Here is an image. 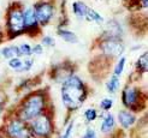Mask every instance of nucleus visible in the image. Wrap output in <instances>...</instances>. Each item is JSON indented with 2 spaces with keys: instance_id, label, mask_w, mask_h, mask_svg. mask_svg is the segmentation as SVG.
<instances>
[{
  "instance_id": "obj_1",
  "label": "nucleus",
  "mask_w": 148,
  "mask_h": 138,
  "mask_svg": "<svg viewBox=\"0 0 148 138\" xmlns=\"http://www.w3.org/2000/svg\"><path fill=\"white\" fill-rule=\"evenodd\" d=\"M88 94L89 90L87 84L75 73L70 75L62 82V101L69 113L78 109L84 103Z\"/></svg>"
},
{
  "instance_id": "obj_2",
  "label": "nucleus",
  "mask_w": 148,
  "mask_h": 138,
  "mask_svg": "<svg viewBox=\"0 0 148 138\" xmlns=\"http://www.w3.org/2000/svg\"><path fill=\"white\" fill-rule=\"evenodd\" d=\"M47 103H48V92L45 89L29 92L21 101L19 106L16 109V113H14V117L28 122L32 119L39 117L40 114L45 113L47 111Z\"/></svg>"
},
{
  "instance_id": "obj_3",
  "label": "nucleus",
  "mask_w": 148,
  "mask_h": 138,
  "mask_svg": "<svg viewBox=\"0 0 148 138\" xmlns=\"http://www.w3.org/2000/svg\"><path fill=\"white\" fill-rule=\"evenodd\" d=\"M122 102L130 112L138 113L146 108L147 95L138 86L128 85L122 92Z\"/></svg>"
},
{
  "instance_id": "obj_4",
  "label": "nucleus",
  "mask_w": 148,
  "mask_h": 138,
  "mask_svg": "<svg viewBox=\"0 0 148 138\" xmlns=\"http://www.w3.org/2000/svg\"><path fill=\"white\" fill-rule=\"evenodd\" d=\"M29 128L34 136V138H49L53 133V121H52V115L47 113L40 114L39 117L28 121Z\"/></svg>"
},
{
  "instance_id": "obj_5",
  "label": "nucleus",
  "mask_w": 148,
  "mask_h": 138,
  "mask_svg": "<svg viewBox=\"0 0 148 138\" xmlns=\"http://www.w3.org/2000/svg\"><path fill=\"white\" fill-rule=\"evenodd\" d=\"M6 25H7V34L9 37L13 39L17 37L21 34L24 33V17H23V10L19 6H11L7 12L6 17Z\"/></svg>"
},
{
  "instance_id": "obj_6",
  "label": "nucleus",
  "mask_w": 148,
  "mask_h": 138,
  "mask_svg": "<svg viewBox=\"0 0 148 138\" xmlns=\"http://www.w3.org/2000/svg\"><path fill=\"white\" fill-rule=\"evenodd\" d=\"M99 48L103 58H107L110 61H113L117 58H121L124 52V43L121 37H110V36H101Z\"/></svg>"
},
{
  "instance_id": "obj_7",
  "label": "nucleus",
  "mask_w": 148,
  "mask_h": 138,
  "mask_svg": "<svg viewBox=\"0 0 148 138\" xmlns=\"http://www.w3.org/2000/svg\"><path fill=\"white\" fill-rule=\"evenodd\" d=\"M4 133L6 138H34L28 122L17 117L5 121Z\"/></svg>"
},
{
  "instance_id": "obj_8",
  "label": "nucleus",
  "mask_w": 148,
  "mask_h": 138,
  "mask_svg": "<svg viewBox=\"0 0 148 138\" xmlns=\"http://www.w3.org/2000/svg\"><path fill=\"white\" fill-rule=\"evenodd\" d=\"M34 12H35V17L38 20L39 25L41 27H46L49 20L52 19L54 14V7L51 3L47 1H42V3H38L34 7Z\"/></svg>"
},
{
  "instance_id": "obj_9",
  "label": "nucleus",
  "mask_w": 148,
  "mask_h": 138,
  "mask_svg": "<svg viewBox=\"0 0 148 138\" xmlns=\"http://www.w3.org/2000/svg\"><path fill=\"white\" fill-rule=\"evenodd\" d=\"M23 17H24V33L29 34L30 36H35L36 33H39V23L36 20L35 12L33 7H28L23 11Z\"/></svg>"
},
{
  "instance_id": "obj_10",
  "label": "nucleus",
  "mask_w": 148,
  "mask_h": 138,
  "mask_svg": "<svg viewBox=\"0 0 148 138\" xmlns=\"http://www.w3.org/2000/svg\"><path fill=\"white\" fill-rule=\"evenodd\" d=\"M117 118L123 128H129L136 122V115L130 111H121Z\"/></svg>"
},
{
  "instance_id": "obj_11",
  "label": "nucleus",
  "mask_w": 148,
  "mask_h": 138,
  "mask_svg": "<svg viewBox=\"0 0 148 138\" xmlns=\"http://www.w3.org/2000/svg\"><path fill=\"white\" fill-rule=\"evenodd\" d=\"M70 75H72V72L70 70H68L66 67V64L62 63L60 65H57L54 67V73L52 75V78L57 82H63L65 78H68Z\"/></svg>"
},
{
  "instance_id": "obj_12",
  "label": "nucleus",
  "mask_w": 148,
  "mask_h": 138,
  "mask_svg": "<svg viewBox=\"0 0 148 138\" xmlns=\"http://www.w3.org/2000/svg\"><path fill=\"white\" fill-rule=\"evenodd\" d=\"M89 6L86 5L83 1H75L72 4V11L78 18H84Z\"/></svg>"
},
{
  "instance_id": "obj_13",
  "label": "nucleus",
  "mask_w": 148,
  "mask_h": 138,
  "mask_svg": "<svg viewBox=\"0 0 148 138\" xmlns=\"http://www.w3.org/2000/svg\"><path fill=\"white\" fill-rule=\"evenodd\" d=\"M58 35H59V37L63 39L65 42H69V43H77L78 42L77 35L70 30H66V29H59Z\"/></svg>"
},
{
  "instance_id": "obj_14",
  "label": "nucleus",
  "mask_w": 148,
  "mask_h": 138,
  "mask_svg": "<svg viewBox=\"0 0 148 138\" xmlns=\"http://www.w3.org/2000/svg\"><path fill=\"white\" fill-rule=\"evenodd\" d=\"M114 127V118L112 114H106L105 118L102 120V124H101V132L103 133H107L110 131H112V128Z\"/></svg>"
},
{
  "instance_id": "obj_15",
  "label": "nucleus",
  "mask_w": 148,
  "mask_h": 138,
  "mask_svg": "<svg viewBox=\"0 0 148 138\" xmlns=\"http://www.w3.org/2000/svg\"><path fill=\"white\" fill-rule=\"evenodd\" d=\"M121 85V81H119V77L116 76V75H112L110 78V81L106 83V89L110 94H114L118 88H119Z\"/></svg>"
},
{
  "instance_id": "obj_16",
  "label": "nucleus",
  "mask_w": 148,
  "mask_h": 138,
  "mask_svg": "<svg viewBox=\"0 0 148 138\" xmlns=\"http://www.w3.org/2000/svg\"><path fill=\"white\" fill-rule=\"evenodd\" d=\"M1 54L5 59H11L14 56H21L19 55V49L18 46H7L1 49Z\"/></svg>"
},
{
  "instance_id": "obj_17",
  "label": "nucleus",
  "mask_w": 148,
  "mask_h": 138,
  "mask_svg": "<svg viewBox=\"0 0 148 138\" xmlns=\"http://www.w3.org/2000/svg\"><path fill=\"white\" fill-rule=\"evenodd\" d=\"M84 19H87L88 22H95V23H98V24H101V23H103V18H102V16H100V14L95 11V10H93V9H88V11H87V13H86V17H84Z\"/></svg>"
},
{
  "instance_id": "obj_18",
  "label": "nucleus",
  "mask_w": 148,
  "mask_h": 138,
  "mask_svg": "<svg viewBox=\"0 0 148 138\" xmlns=\"http://www.w3.org/2000/svg\"><path fill=\"white\" fill-rule=\"evenodd\" d=\"M147 52H145L141 56L137 59L136 64H135V69L136 71L138 72V73H145V72H147Z\"/></svg>"
},
{
  "instance_id": "obj_19",
  "label": "nucleus",
  "mask_w": 148,
  "mask_h": 138,
  "mask_svg": "<svg viewBox=\"0 0 148 138\" xmlns=\"http://www.w3.org/2000/svg\"><path fill=\"white\" fill-rule=\"evenodd\" d=\"M9 66L14 70V71H17V72H21L22 67H23V61H22L19 59V56H14V58H11L10 61H9Z\"/></svg>"
},
{
  "instance_id": "obj_20",
  "label": "nucleus",
  "mask_w": 148,
  "mask_h": 138,
  "mask_svg": "<svg viewBox=\"0 0 148 138\" xmlns=\"http://www.w3.org/2000/svg\"><path fill=\"white\" fill-rule=\"evenodd\" d=\"M125 61H127V59H125V56H121V58H119V60H118L117 65L114 66L113 75H116V76L119 77V76L123 73V71H124V66H125Z\"/></svg>"
},
{
  "instance_id": "obj_21",
  "label": "nucleus",
  "mask_w": 148,
  "mask_h": 138,
  "mask_svg": "<svg viewBox=\"0 0 148 138\" xmlns=\"http://www.w3.org/2000/svg\"><path fill=\"white\" fill-rule=\"evenodd\" d=\"M84 118L88 122H92L94 121L95 119L98 118V112L97 109H94V108H88V109L84 112Z\"/></svg>"
},
{
  "instance_id": "obj_22",
  "label": "nucleus",
  "mask_w": 148,
  "mask_h": 138,
  "mask_svg": "<svg viewBox=\"0 0 148 138\" xmlns=\"http://www.w3.org/2000/svg\"><path fill=\"white\" fill-rule=\"evenodd\" d=\"M18 49H19V55H24V56L32 55V47L27 45V43H23V45L18 46Z\"/></svg>"
},
{
  "instance_id": "obj_23",
  "label": "nucleus",
  "mask_w": 148,
  "mask_h": 138,
  "mask_svg": "<svg viewBox=\"0 0 148 138\" xmlns=\"http://www.w3.org/2000/svg\"><path fill=\"white\" fill-rule=\"evenodd\" d=\"M100 107H101V109L103 111H110L111 108L113 107V100H111V99H103L101 102H100Z\"/></svg>"
},
{
  "instance_id": "obj_24",
  "label": "nucleus",
  "mask_w": 148,
  "mask_h": 138,
  "mask_svg": "<svg viewBox=\"0 0 148 138\" xmlns=\"http://www.w3.org/2000/svg\"><path fill=\"white\" fill-rule=\"evenodd\" d=\"M42 45H45L46 47H54L56 41L52 36H45V37L42 39Z\"/></svg>"
},
{
  "instance_id": "obj_25",
  "label": "nucleus",
  "mask_w": 148,
  "mask_h": 138,
  "mask_svg": "<svg viewBox=\"0 0 148 138\" xmlns=\"http://www.w3.org/2000/svg\"><path fill=\"white\" fill-rule=\"evenodd\" d=\"M33 63H34V60H33V59H25V60L23 61V67H22L21 72L29 71V70L32 69V66H33Z\"/></svg>"
},
{
  "instance_id": "obj_26",
  "label": "nucleus",
  "mask_w": 148,
  "mask_h": 138,
  "mask_svg": "<svg viewBox=\"0 0 148 138\" xmlns=\"http://www.w3.org/2000/svg\"><path fill=\"white\" fill-rule=\"evenodd\" d=\"M6 101H7V96L3 91H0V113L4 111V108L6 106Z\"/></svg>"
},
{
  "instance_id": "obj_27",
  "label": "nucleus",
  "mask_w": 148,
  "mask_h": 138,
  "mask_svg": "<svg viewBox=\"0 0 148 138\" xmlns=\"http://www.w3.org/2000/svg\"><path fill=\"white\" fill-rule=\"evenodd\" d=\"M43 53V47L42 45H35L32 48V54H36V55H40Z\"/></svg>"
},
{
  "instance_id": "obj_28",
  "label": "nucleus",
  "mask_w": 148,
  "mask_h": 138,
  "mask_svg": "<svg viewBox=\"0 0 148 138\" xmlns=\"http://www.w3.org/2000/svg\"><path fill=\"white\" fill-rule=\"evenodd\" d=\"M72 128H73V121H71L70 124H69V126L66 127L65 133L62 136V138H70V135H71V132H72Z\"/></svg>"
},
{
  "instance_id": "obj_29",
  "label": "nucleus",
  "mask_w": 148,
  "mask_h": 138,
  "mask_svg": "<svg viewBox=\"0 0 148 138\" xmlns=\"http://www.w3.org/2000/svg\"><path fill=\"white\" fill-rule=\"evenodd\" d=\"M97 137V135H95V130L94 128H87V131H86V133L83 135V137L82 138H95Z\"/></svg>"
},
{
  "instance_id": "obj_30",
  "label": "nucleus",
  "mask_w": 148,
  "mask_h": 138,
  "mask_svg": "<svg viewBox=\"0 0 148 138\" xmlns=\"http://www.w3.org/2000/svg\"><path fill=\"white\" fill-rule=\"evenodd\" d=\"M59 138H62V137H59Z\"/></svg>"
}]
</instances>
